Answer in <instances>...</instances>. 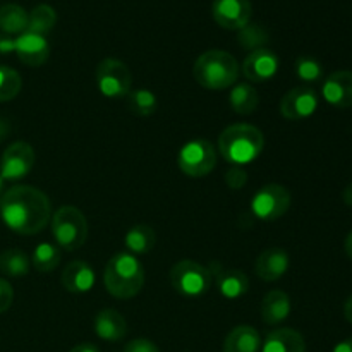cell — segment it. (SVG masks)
Masks as SVG:
<instances>
[{"label": "cell", "mask_w": 352, "mask_h": 352, "mask_svg": "<svg viewBox=\"0 0 352 352\" xmlns=\"http://www.w3.org/2000/svg\"><path fill=\"white\" fill-rule=\"evenodd\" d=\"M0 217L12 232L19 236H34L50 223V199L43 191L33 186H14L3 195L0 203Z\"/></svg>", "instance_id": "6da1fadb"}, {"label": "cell", "mask_w": 352, "mask_h": 352, "mask_svg": "<svg viewBox=\"0 0 352 352\" xmlns=\"http://www.w3.org/2000/svg\"><path fill=\"white\" fill-rule=\"evenodd\" d=\"M265 146L263 133L251 124H232L219 136V153L236 167L253 164Z\"/></svg>", "instance_id": "7a4b0ae2"}, {"label": "cell", "mask_w": 352, "mask_h": 352, "mask_svg": "<svg viewBox=\"0 0 352 352\" xmlns=\"http://www.w3.org/2000/svg\"><path fill=\"white\" fill-rule=\"evenodd\" d=\"M103 284L109 294L117 299H131L144 285V268L131 253H117L107 263Z\"/></svg>", "instance_id": "3957f363"}, {"label": "cell", "mask_w": 352, "mask_h": 352, "mask_svg": "<svg viewBox=\"0 0 352 352\" xmlns=\"http://www.w3.org/2000/svg\"><path fill=\"white\" fill-rule=\"evenodd\" d=\"M239 64L226 50H208L199 55L192 67V76L206 89L232 88L239 78Z\"/></svg>", "instance_id": "277c9868"}, {"label": "cell", "mask_w": 352, "mask_h": 352, "mask_svg": "<svg viewBox=\"0 0 352 352\" xmlns=\"http://www.w3.org/2000/svg\"><path fill=\"white\" fill-rule=\"evenodd\" d=\"M52 234L60 250H79L88 239V222L85 213L72 205L60 206L52 215Z\"/></svg>", "instance_id": "5b68a950"}, {"label": "cell", "mask_w": 352, "mask_h": 352, "mask_svg": "<svg viewBox=\"0 0 352 352\" xmlns=\"http://www.w3.org/2000/svg\"><path fill=\"white\" fill-rule=\"evenodd\" d=\"M208 267L195 260H181L170 268V284L184 298H201L212 287Z\"/></svg>", "instance_id": "8992f818"}, {"label": "cell", "mask_w": 352, "mask_h": 352, "mask_svg": "<svg viewBox=\"0 0 352 352\" xmlns=\"http://www.w3.org/2000/svg\"><path fill=\"white\" fill-rule=\"evenodd\" d=\"M177 165L192 179L206 177L217 165V150L208 140H191L179 150Z\"/></svg>", "instance_id": "52a82bcc"}, {"label": "cell", "mask_w": 352, "mask_h": 352, "mask_svg": "<svg viewBox=\"0 0 352 352\" xmlns=\"http://www.w3.org/2000/svg\"><path fill=\"white\" fill-rule=\"evenodd\" d=\"M96 86L107 98H124L129 95L133 86V74L122 60L105 58L96 67Z\"/></svg>", "instance_id": "ba28073f"}, {"label": "cell", "mask_w": 352, "mask_h": 352, "mask_svg": "<svg viewBox=\"0 0 352 352\" xmlns=\"http://www.w3.org/2000/svg\"><path fill=\"white\" fill-rule=\"evenodd\" d=\"M291 192L280 184H267L251 199V212L258 220L275 222L291 208Z\"/></svg>", "instance_id": "9c48e42d"}, {"label": "cell", "mask_w": 352, "mask_h": 352, "mask_svg": "<svg viewBox=\"0 0 352 352\" xmlns=\"http://www.w3.org/2000/svg\"><path fill=\"white\" fill-rule=\"evenodd\" d=\"M34 150L30 143L16 141L3 150L0 157V177L3 181H21L34 165Z\"/></svg>", "instance_id": "30bf717a"}, {"label": "cell", "mask_w": 352, "mask_h": 352, "mask_svg": "<svg viewBox=\"0 0 352 352\" xmlns=\"http://www.w3.org/2000/svg\"><path fill=\"white\" fill-rule=\"evenodd\" d=\"M318 109V95L313 88L298 86L285 93L280 100V113L287 120H305Z\"/></svg>", "instance_id": "8fae6325"}, {"label": "cell", "mask_w": 352, "mask_h": 352, "mask_svg": "<svg viewBox=\"0 0 352 352\" xmlns=\"http://www.w3.org/2000/svg\"><path fill=\"white\" fill-rule=\"evenodd\" d=\"M212 14L223 30L239 31L250 24L253 6L250 0H213Z\"/></svg>", "instance_id": "7c38bea8"}, {"label": "cell", "mask_w": 352, "mask_h": 352, "mask_svg": "<svg viewBox=\"0 0 352 352\" xmlns=\"http://www.w3.org/2000/svg\"><path fill=\"white\" fill-rule=\"evenodd\" d=\"M278 65L280 62L275 52L268 48H258L244 58L241 71L250 82H267L277 74Z\"/></svg>", "instance_id": "4fadbf2b"}, {"label": "cell", "mask_w": 352, "mask_h": 352, "mask_svg": "<svg viewBox=\"0 0 352 352\" xmlns=\"http://www.w3.org/2000/svg\"><path fill=\"white\" fill-rule=\"evenodd\" d=\"M212 277H215L220 294L229 301L241 299L250 291V278L244 272L234 268H223L220 263H212L208 267Z\"/></svg>", "instance_id": "5bb4252c"}, {"label": "cell", "mask_w": 352, "mask_h": 352, "mask_svg": "<svg viewBox=\"0 0 352 352\" xmlns=\"http://www.w3.org/2000/svg\"><path fill=\"white\" fill-rule=\"evenodd\" d=\"M16 54L23 64L30 67H40L50 57V45L47 36L24 31L16 38Z\"/></svg>", "instance_id": "9a60e30c"}, {"label": "cell", "mask_w": 352, "mask_h": 352, "mask_svg": "<svg viewBox=\"0 0 352 352\" xmlns=\"http://www.w3.org/2000/svg\"><path fill=\"white\" fill-rule=\"evenodd\" d=\"M322 95L327 103L337 109L352 107V71H337L322 85Z\"/></svg>", "instance_id": "2e32d148"}, {"label": "cell", "mask_w": 352, "mask_h": 352, "mask_svg": "<svg viewBox=\"0 0 352 352\" xmlns=\"http://www.w3.org/2000/svg\"><path fill=\"white\" fill-rule=\"evenodd\" d=\"M289 253L282 248H268L254 263V274L265 282H275L284 277L289 270Z\"/></svg>", "instance_id": "e0dca14e"}, {"label": "cell", "mask_w": 352, "mask_h": 352, "mask_svg": "<svg viewBox=\"0 0 352 352\" xmlns=\"http://www.w3.org/2000/svg\"><path fill=\"white\" fill-rule=\"evenodd\" d=\"M95 270L86 261L74 260L62 272V287L71 294H85L95 285Z\"/></svg>", "instance_id": "ac0fdd59"}, {"label": "cell", "mask_w": 352, "mask_h": 352, "mask_svg": "<svg viewBox=\"0 0 352 352\" xmlns=\"http://www.w3.org/2000/svg\"><path fill=\"white\" fill-rule=\"evenodd\" d=\"M95 333L107 342H119L127 333V322L117 309L107 308L95 316Z\"/></svg>", "instance_id": "d6986e66"}, {"label": "cell", "mask_w": 352, "mask_h": 352, "mask_svg": "<svg viewBox=\"0 0 352 352\" xmlns=\"http://www.w3.org/2000/svg\"><path fill=\"white\" fill-rule=\"evenodd\" d=\"M291 298L284 291H270L261 301V320L267 325H278L291 315Z\"/></svg>", "instance_id": "ffe728a7"}, {"label": "cell", "mask_w": 352, "mask_h": 352, "mask_svg": "<svg viewBox=\"0 0 352 352\" xmlns=\"http://www.w3.org/2000/svg\"><path fill=\"white\" fill-rule=\"evenodd\" d=\"M261 352H306L305 337L294 329H277L268 333Z\"/></svg>", "instance_id": "44dd1931"}, {"label": "cell", "mask_w": 352, "mask_h": 352, "mask_svg": "<svg viewBox=\"0 0 352 352\" xmlns=\"http://www.w3.org/2000/svg\"><path fill=\"white\" fill-rule=\"evenodd\" d=\"M261 337L251 325H239L227 333L222 352H260Z\"/></svg>", "instance_id": "7402d4cb"}, {"label": "cell", "mask_w": 352, "mask_h": 352, "mask_svg": "<svg viewBox=\"0 0 352 352\" xmlns=\"http://www.w3.org/2000/svg\"><path fill=\"white\" fill-rule=\"evenodd\" d=\"M230 109L239 116H250L260 105V96L258 91L250 82H236L230 89L229 95Z\"/></svg>", "instance_id": "603a6c76"}, {"label": "cell", "mask_w": 352, "mask_h": 352, "mask_svg": "<svg viewBox=\"0 0 352 352\" xmlns=\"http://www.w3.org/2000/svg\"><path fill=\"white\" fill-rule=\"evenodd\" d=\"M30 23V12L23 9L17 3H6L0 7V31L6 34H23L28 31Z\"/></svg>", "instance_id": "cb8c5ba5"}, {"label": "cell", "mask_w": 352, "mask_h": 352, "mask_svg": "<svg viewBox=\"0 0 352 352\" xmlns=\"http://www.w3.org/2000/svg\"><path fill=\"white\" fill-rule=\"evenodd\" d=\"M155 243H157V234L150 226H144V223L131 227L124 237V244L131 254L150 253L155 248Z\"/></svg>", "instance_id": "d4e9b609"}, {"label": "cell", "mask_w": 352, "mask_h": 352, "mask_svg": "<svg viewBox=\"0 0 352 352\" xmlns=\"http://www.w3.org/2000/svg\"><path fill=\"white\" fill-rule=\"evenodd\" d=\"M31 258L21 250H7L0 254V272L7 277H26L30 274Z\"/></svg>", "instance_id": "484cf974"}, {"label": "cell", "mask_w": 352, "mask_h": 352, "mask_svg": "<svg viewBox=\"0 0 352 352\" xmlns=\"http://www.w3.org/2000/svg\"><path fill=\"white\" fill-rule=\"evenodd\" d=\"M60 248L54 243H41L38 244L36 250L33 251V256H31V265L34 267V270L40 272V274H48V272L55 270L60 263Z\"/></svg>", "instance_id": "4316f807"}, {"label": "cell", "mask_w": 352, "mask_h": 352, "mask_svg": "<svg viewBox=\"0 0 352 352\" xmlns=\"http://www.w3.org/2000/svg\"><path fill=\"white\" fill-rule=\"evenodd\" d=\"M55 24H57V12H55L54 7L47 6V3H38L30 12L28 31L41 34V36H47L54 30Z\"/></svg>", "instance_id": "83f0119b"}, {"label": "cell", "mask_w": 352, "mask_h": 352, "mask_svg": "<svg viewBox=\"0 0 352 352\" xmlns=\"http://www.w3.org/2000/svg\"><path fill=\"white\" fill-rule=\"evenodd\" d=\"M127 105H129L131 112L138 117H150L153 116L155 110L158 107V100L153 91L146 88L131 89L127 95Z\"/></svg>", "instance_id": "f1b7e54d"}, {"label": "cell", "mask_w": 352, "mask_h": 352, "mask_svg": "<svg viewBox=\"0 0 352 352\" xmlns=\"http://www.w3.org/2000/svg\"><path fill=\"white\" fill-rule=\"evenodd\" d=\"M21 88H23V79L19 72L7 65H0V103L16 98Z\"/></svg>", "instance_id": "f546056e"}, {"label": "cell", "mask_w": 352, "mask_h": 352, "mask_svg": "<svg viewBox=\"0 0 352 352\" xmlns=\"http://www.w3.org/2000/svg\"><path fill=\"white\" fill-rule=\"evenodd\" d=\"M296 76L305 82H318L323 78V67L316 58L308 57V55H301L296 58Z\"/></svg>", "instance_id": "4dcf8cb0"}, {"label": "cell", "mask_w": 352, "mask_h": 352, "mask_svg": "<svg viewBox=\"0 0 352 352\" xmlns=\"http://www.w3.org/2000/svg\"><path fill=\"white\" fill-rule=\"evenodd\" d=\"M239 45L248 50H258L263 48V45L268 41V33L260 24H246L243 30H239Z\"/></svg>", "instance_id": "1f68e13d"}, {"label": "cell", "mask_w": 352, "mask_h": 352, "mask_svg": "<svg viewBox=\"0 0 352 352\" xmlns=\"http://www.w3.org/2000/svg\"><path fill=\"white\" fill-rule=\"evenodd\" d=\"M226 182L230 189L237 191V189H241L243 186H246V182H248L246 170H243V167H236V165H232V167L227 170Z\"/></svg>", "instance_id": "d6a6232c"}, {"label": "cell", "mask_w": 352, "mask_h": 352, "mask_svg": "<svg viewBox=\"0 0 352 352\" xmlns=\"http://www.w3.org/2000/svg\"><path fill=\"white\" fill-rule=\"evenodd\" d=\"M14 301V289L6 278H0V315L6 313L12 306Z\"/></svg>", "instance_id": "836d02e7"}, {"label": "cell", "mask_w": 352, "mask_h": 352, "mask_svg": "<svg viewBox=\"0 0 352 352\" xmlns=\"http://www.w3.org/2000/svg\"><path fill=\"white\" fill-rule=\"evenodd\" d=\"M124 352H160V349L148 339H134L126 344Z\"/></svg>", "instance_id": "e575fe53"}, {"label": "cell", "mask_w": 352, "mask_h": 352, "mask_svg": "<svg viewBox=\"0 0 352 352\" xmlns=\"http://www.w3.org/2000/svg\"><path fill=\"white\" fill-rule=\"evenodd\" d=\"M12 52H16V38L0 33V55H9Z\"/></svg>", "instance_id": "d590c367"}, {"label": "cell", "mask_w": 352, "mask_h": 352, "mask_svg": "<svg viewBox=\"0 0 352 352\" xmlns=\"http://www.w3.org/2000/svg\"><path fill=\"white\" fill-rule=\"evenodd\" d=\"M69 352H100V351L98 347L93 346V344L85 342V344H78V346H74Z\"/></svg>", "instance_id": "8d00e7d4"}, {"label": "cell", "mask_w": 352, "mask_h": 352, "mask_svg": "<svg viewBox=\"0 0 352 352\" xmlns=\"http://www.w3.org/2000/svg\"><path fill=\"white\" fill-rule=\"evenodd\" d=\"M332 352H352V339H346L337 344Z\"/></svg>", "instance_id": "74e56055"}, {"label": "cell", "mask_w": 352, "mask_h": 352, "mask_svg": "<svg viewBox=\"0 0 352 352\" xmlns=\"http://www.w3.org/2000/svg\"><path fill=\"white\" fill-rule=\"evenodd\" d=\"M9 133H10V124L7 122L6 119L0 117V141L6 140V138L9 136Z\"/></svg>", "instance_id": "f35d334b"}, {"label": "cell", "mask_w": 352, "mask_h": 352, "mask_svg": "<svg viewBox=\"0 0 352 352\" xmlns=\"http://www.w3.org/2000/svg\"><path fill=\"white\" fill-rule=\"evenodd\" d=\"M344 316H346L347 322L352 325V294L349 296V299L346 301V305H344Z\"/></svg>", "instance_id": "ab89813d"}, {"label": "cell", "mask_w": 352, "mask_h": 352, "mask_svg": "<svg viewBox=\"0 0 352 352\" xmlns=\"http://www.w3.org/2000/svg\"><path fill=\"white\" fill-rule=\"evenodd\" d=\"M342 199H344V203H346L347 206H351V208H352V182H351V184H347V188L344 189Z\"/></svg>", "instance_id": "60d3db41"}, {"label": "cell", "mask_w": 352, "mask_h": 352, "mask_svg": "<svg viewBox=\"0 0 352 352\" xmlns=\"http://www.w3.org/2000/svg\"><path fill=\"white\" fill-rule=\"evenodd\" d=\"M344 250H346V254L349 256V260L352 261V230L349 234H347L346 243H344Z\"/></svg>", "instance_id": "b9f144b4"}, {"label": "cell", "mask_w": 352, "mask_h": 352, "mask_svg": "<svg viewBox=\"0 0 352 352\" xmlns=\"http://www.w3.org/2000/svg\"><path fill=\"white\" fill-rule=\"evenodd\" d=\"M3 195H6V181H3V179L0 177V203H2Z\"/></svg>", "instance_id": "7bdbcfd3"}]
</instances>
